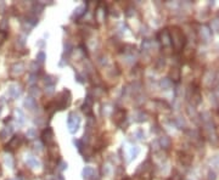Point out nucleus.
<instances>
[{"label":"nucleus","mask_w":219,"mask_h":180,"mask_svg":"<svg viewBox=\"0 0 219 180\" xmlns=\"http://www.w3.org/2000/svg\"><path fill=\"white\" fill-rule=\"evenodd\" d=\"M212 28L216 32H219V20H214L213 22H212Z\"/></svg>","instance_id":"nucleus-4"},{"label":"nucleus","mask_w":219,"mask_h":180,"mask_svg":"<svg viewBox=\"0 0 219 180\" xmlns=\"http://www.w3.org/2000/svg\"><path fill=\"white\" fill-rule=\"evenodd\" d=\"M209 180H216V173L214 172H209Z\"/></svg>","instance_id":"nucleus-7"},{"label":"nucleus","mask_w":219,"mask_h":180,"mask_svg":"<svg viewBox=\"0 0 219 180\" xmlns=\"http://www.w3.org/2000/svg\"><path fill=\"white\" fill-rule=\"evenodd\" d=\"M217 94H218V96H219V89H218V90H217Z\"/></svg>","instance_id":"nucleus-8"},{"label":"nucleus","mask_w":219,"mask_h":180,"mask_svg":"<svg viewBox=\"0 0 219 180\" xmlns=\"http://www.w3.org/2000/svg\"><path fill=\"white\" fill-rule=\"evenodd\" d=\"M170 84H172V83H170L169 79H164V80L162 82V87H163V88H169Z\"/></svg>","instance_id":"nucleus-5"},{"label":"nucleus","mask_w":219,"mask_h":180,"mask_svg":"<svg viewBox=\"0 0 219 180\" xmlns=\"http://www.w3.org/2000/svg\"><path fill=\"white\" fill-rule=\"evenodd\" d=\"M170 40H172L173 46L178 51L181 50L186 44V38H185V36H184V33L179 28H176V27L173 28V31H172V34H170Z\"/></svg>","instance_id":"nucleus-1"},{"label":"nucleus","mask_w":219,"mask_h":180,"mask_svg":"<svg viewBox=\"0 0 219 180\" xmlns=\"http://www.w3.org/2000/svg\"><path fill=\"white\" fill-rule=\"evenodd\" d=\"M213 162V164L214 165H217V167H219V156H216L214 158H213V161H211V163Z\"/></svg>","instance_id":"nucleus-6"},{"label":"nucleus","mask_w":219,"mask_h":180,"mask_svg":"<svg viewBox=\"0 0 219 180\" xmlns=\"http://www.w3.org/2000/svg\"><path fill=\"white\" fill-rule=\"evenodd\" d=\"M201 34H202V37L207 40V39H209V37H211V31L207 28V27H203V28H202V32H201Z\"/></svg>","instance_id":"nucleus-3"},{"label":"nucleus","mask_w":219,"mask_h":180,"mask_svg":"<svg viewBox=\"0 0 219 180\" xmlns=\"http://www.w3.org/2000/svg\"><path fill=\"white\" fill-rule=\"evenodd\" d=\"M79 118L76 113H71L68 116V128H70V131L71 133H74V131L78 130V127H79Z\"/></svg>","instance_id":"nucleus-2"}]
</instances>
